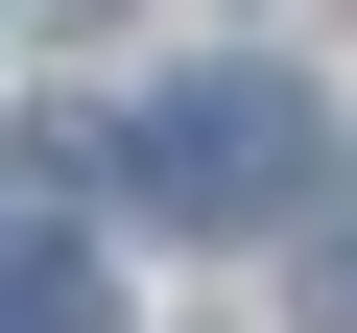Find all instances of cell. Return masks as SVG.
I'll use <instances>...</instances> for the list:
<instances>
[{
  "label": "cell",
  "mask_w": 357,
  "mask_h": 333,
  "mask_svg": "<svg viewBox=\"0 0 357 333\" xmlns=\"http://www.w3.org/2000/svg\"><path fill=\"white\" fill-rule=\"evenodd\" d=\"M286 191H310V72L286 48H215L191 95L119 119V215H167V238H262Z\"/></svg>",
  "instance_id": "cell-1"
},
{
  "label": "cell",
  "mask_w": 357,
  "mask_h": 333,
  "mask_svg": "<svg viewBox=\"0 0 357 333\" xmlns=\"http://www.w3.org/2000/svg\"><path fill=\"white\" fill-rule=\"evenodd\" d=\"M0 333H119V286H96V238H0Z\"/></svg>",
  "instance_id": "cell-2"
},
{
  "label": "cell",
  "mask_w": 357,
  "mask_h": 333,
  "mask_svg": "<svg viewBox=\"0 0 357 333\" xmlns=\"http://www.w3.org/2000/svg\"><path fill=\"white\" fill-rule=\"evenodd\" d=\"M310 333H357V166H333V238H310Z\"/></svg>",
  "instance_id": "cell-3"
}]
</instances>
